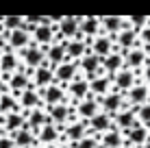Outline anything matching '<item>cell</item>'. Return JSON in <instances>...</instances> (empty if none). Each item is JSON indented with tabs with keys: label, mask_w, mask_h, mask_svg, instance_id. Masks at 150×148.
<instances>
[{
	"label": "cell",
	"mask_w": 150,
	"mask_h": 148,
	"mask_svg": "<svg viewBox=\"0 0 150 148\" xmlns=\"http://www.w3.org/2000/svg\"><path fill=\"white\" fill-rule=\"evenodd\" d=\"M18 57H20V61H22V68L28 70V72H35L37 68L46 65V55H44V50H41L35 42H30L28 48L20 50Z\"/></svg>",
	"instance_id": "1"
},
{
	"label": "cell",
	"mask_w": 150,
	"mask_h": 148,
	"mask_svg": "<svg viewBox=\"0 0 150 148\" xmlns=\"http://www.w3.org/2000/svg\"><path fill=\"white\" fill-rule=\"evenodd\" d=\"M46 113L52 118V122L57 126H61L63 129L65 124H70V122L76 120V109L74 105L70 103V100H65V103H59V105H52V107H44Z\"/></svg>",
	"instance_id": "2"
},
{
	"label": "cell",
	"mask_w": 150,
	"mask_h": 148,
	"mask_svg": "<svg viewBox=\"0 0 150 148\" xmlns=\"http://www.w3.org/2000/svg\"><path fill=\"white\" fill-rule=\"evenodd\" d=\"M122 135H124V144H122L124 148H142L148 142V129L139 120L131 126V129L122 131Z\"/></svg>",
	"instance_id": "3"
},
{
	"label": "cell",
	"mask_w": 150,
	"mask_h": 148,
	"mask_svg": "<svg viewBox=\"0 0 150 148\" xmlns=\"http://www.w3.org/2000/svg\"><path fill=\"white\" fill-rule=\"evenodd\" d=\"M98 105H100V111H105V113L109 115H115L120 113L122 109H126V98H124V94H120V91H109L107 96H102V98H98Z\"/></svg>",
	"instance_id": "4"
},
{
	"label": "cell",
	"mask_w": 150,
	"mask_h": 148,
	"mask_svg": "<svg viewBox=\"0 0 150 148\" xmlns=\"http://www.w3.org/2000/svg\"><path fill=\"white\" fill-rule=\"evenodd\" d=\"M65 94H68V100H70L72 105L85 100L87 96L91 94V91H89V81H87L83 74H79V76H76V79L68 85V87H65Z\"/></svg>",
	"instance_id": "5"
},
{
	"label": "cell",
	"mask_w": 150,
	"mask_h": 148,
	"mask_svg": "<svg viewBox=\"0 0 150 148\" xmlns=\"http://www.w3.org/2000/svg\"><path fill=\"white\" fill-rule=\"evenodd\" d=\"M122 55H124V65H126L128 70H133V72H137V76L142 79V70L146 68V63H148L146 50H144L142 46H135L133 50L122 52Z\"/></svg>",
	"instance_id": "6"
},
{
	"label": "cell",
	"mask_w": 150,
	"mask_h": 148,
	"mask_svg": "<svg viewBox=\"0 0 150 148\" xmlns=\"http://www.w3.org/2000/svg\"><path fill=\"white\" fill-rule=\"evenodd\" d=\"M137 81H142V79L137 76V72L124 68V70H120L117 74L111 76V89H113V91H120V94H126V91L131 89Z\"/></svg>",
	"instance_id": "7"
},
{
	"label": "cell",
	"mask_w": 150,
	"mask_h": 148,
	"mask_svg": "<svg viewBox=\"0 0 150 148\" xmlns=\"http://www.w3.org/2000/svg\"><path fill=\"white\" fill-rule=\"evenodd\" d=\"M124 98H126L128 107H144L146 103H150V87L144 81H137V83L124 94Z\"/></svg>",
	"instance_id": "8"
},
{
	"label": "cell",
	"mask_w": 150,
	"mask_h": 148,
	"mask_svg": "<svg viewBox=\"0 0 150 148\" xmlns=\"http://www.w3.org/2000/svg\"><path fill=\"white\" fill-rule=\"evenodd\" d=\"M79 74H81V72H79V65H76V61H70V59H68L65 63H61V65H57V68H54V83L61 85V87L65 89Z\"/></svg>",
	"instance_id": "9"
},
{
	"label": "cell",
	"mask_w": 150,
	"mask_h": 148,
	"mask_svg": "<svg viewBox=\"0 0 150 148\" xmlns=\"http://www.w3.org/2000/svg\"><path fill=\"white\" fill-rule=\"evenodd\" d=\"M113 42H115V48L120 50V52H128V50H133L135 46H139V33L135 28H131L128 22H126V28L120 30L117 35H113Z\"/></svg>",
	"instance_id": "10"
},
{
	"label": "cell",
	"mask_w": 150,
	"mask_h": 148,
	"mask_svg": "<svg viewBox=\"0 0 150 148\" xmlns=\"http://www.w3.org/2000/svg\"><path fill=\"white\" fill-rule=\"evenodd\" d=\"M2 79L7 81V87H9V91H11L13 96H20L24 89H28L30 85H33V81H30V76L24 72V68H20L18 72H13L9 76H2Z\"/></svg>",
	"instance_id": "11"
},
{
	"label": "cell",
	"mask_w": 150,
	"mask_h": 148,
	"mask_svg": "<svg viewBox=\"0 0 150 148\" xmlns=\"http://www.w3.org/2000/svg\"><path fill=\"white\" fill-rule=\"evenodd\" d=\"M85 135H89V126H87V122H81V120H74L61 129V140L68 142V144H74Z\"/></svg>",
	"instance_id": "12"
},
{
	"label": "cell",
	"mask_w": 150,
	"mask_h": 148,
	"mask_svg": "<svg viewBox=\"0 0 150 148\" xmlns=\"http://www.w3.org/2000/svg\"><path fill=\"white\" fill-rule=\"evenodd\" d=\"M74 109H76V120H81V122H89L94 115L100 111V105H98V98L94 94H89L85 100H81V103H76L74 105Z\"/></svg>",
	"instance_id": "13"
},
{
	"label": "cell",
	"mask_w": 150,
	"mask_h": 148,
	"mask_svg": "<svg viewBox=\"0 0 150 148\" xmlns=\"http://www.w3.org/2000/svg\"><path fill=\"white\" fill-rule=\"evenodd\" d=\"M89 44H91V39H85V37L65 39L63 46H65V55H68V59H70V61H79V59H83L87 52H89Z\"/></svg>",
	"instance_id": "14"
},
{
	"label": "cell",
	"mask_w": 150,
	"mask_h": 148,
	"mask_svg": "<svg viewBox=\"0 0 150 148\" xmlns=\"http://www.w3.org/2000/svg\"><path fill=\"white\" fill-rule=\"evenodd\" d=\"M39 96H41V105L44 107H52V105H59V103H65L68 100V94L61 85H48L44 89H37Z\"/></svg>",
	"instance_id": "15"
},
{
	"label": "cell",
	"mask_w": 150,
	"mask_h": 148,
	"mask_svg": "<svg viewBox=\"0 0 150 148\" xmlns=\"http://www.w3.org/2000/svg\"><path fill=\"white\" fill-rule=\"evenodd\" d=\"M81 18H83V15H63V20L57 24V33H59L63 39H76V37H81V35H79Z\"/></svg>",
	"instance_id": "16"
},
{
	"label": "cell",
	"mask_w": 150,
	"mask_h": 148,
	"mask_svg": "<svg viewBox=\"0 0 150 148\" xmlns=\"http://www.w3.org/2000/svg\"><path fill=\"white\" fill-rule=\"evenodd\" d=\"M89 50H91L94 55H98V57L105 59L107 55H111L113 50H117V48H115V42H113V35H105V33H100V35H96V37L91 39Z\"/></svg>",
	"instance_id": "17"
},
{
	"label": "cell",
	"mask_w": 150,
	"mask_h": 148,
	"mask_svg": "<svg viewBox=\"0 0 150 148\" xmlns=\"http://www.w3.org/2000/svg\"><path fill=\"white\" fill-rule=\"evenodd\" d=\"M87 126H89V133H91V135L100 137L102 133L111 131L115 124H113V115L105 113V111H98V113L94 115V118H91L89 122H87Z\"/></svg>",
	"instance_id": "18"
},
{
	"label": "cell",
	"mask_w": 150,
	"mask_h": 148,
	"mask_svg": "<svg viewBox=\"0 0 150 148\" xmlns=\"http://www.w3.org/2000/svg\"><path fill=\"white\" fill-rule=\"evenodd\" d=\"M102 28H100V18L98 15H83L81 18V24H79V35L85 39H94L96 35H100Z\"/></svg>",
	"instance_id": "19"
},
{
	"label": "cell",
	"mask_w": 150,
	"mask_h": 148,
	"mask_svg": "<svg viewBox=\"0 0 150 148\" xmlns=\"http://www.w3.org/2000/svg\"><path fill=\"white\" fill-rule=\"evenodd\" d=\"M59 140H61V126H57V124H46L37 131L39 146H52L54 148L59 144Z\"/></svg>",
	"instance_id": "20"
},
{
	"label": "cell",
	"mask_w": 150,
	"mask_h": 148,
	"mask_svg": "<svg viewBox=\"0 0 150 148\" xmlns=\"http://www.w3.org/2000/svg\"><path fill=\"white\" fill-rule=\"evenodd\" d=\"M30 42H33V35L26 33L24 28L20 30H13V33H9V39H7V48L11 50V52H20V50L28 48Z\"/></svg>",
	"instance_id": "21"
},
{
	"label": "cell",
	"mask_w": 150,
	"mask_h": 148,
	"mask_svg": "<svg viewBox=\"0 0 150 148\" xmlns=\"http://www.w3.org/2000/svg\"><path fill=\"white\" fill-rule=\"evenodd\" d=\"M0 122H2L4 135H11V133L22 129L26 118H24V111H11V113H7V115H0Z\"/></svg>",
	"instance_id": "22"
},
{
	"label": "cell",
	"mask_w": 150,
	"mask_h": 148,
	"mask_svg": "<svg viewBox=\"0 0 150 148\" xmlns=\"http://www.w3.org/2000/svg\"><path fill=\"white\" fill-rule=\"evenodd\" d=\"M124 68H126V65H124V55L120 50H113L111 55H107V57L102 59V72L109 76V79L113 74H117L120 70H124Z\"/></svg>",
	"instance_id": "23"
},
{
	"label": "cell",
	"mask_w": 150,
	"mask_h": 148,
	"mask_svg": "<svg viewBox=\"0 0 150 148\" xmlns=\"http://www.w3.org/2000/svg\"><path fill=\"white\" fill-rule=\"evenodd\" d=\"M137 111H139V107H126V109H122L120 113L113 115V124H115L120 131L131 129V126L137 122Z\"/></svg>",
	"instance_id": "24"
},
{
	"label": "cell",
	"mask_w": 150,
	"mask_h": 148,
	"mask_svg": "<svg viewBox=\"0 0 150 148\" xmlns=\"http://www.w3.org/2000/svg\"><path fill=\"white\" fill-rule=\"evenodd\" d=\"M100 28H102L105 35H117L120 30L126 28V18H120V15H102Z\"/></svg>",
	"instance_id": "25"
},
{
	"label": "cell",
	"mask_w": 150,
	"mask_h": 148,
	"mask_svg": "<svg viewBox=\"0 0 150 148\" xmlns=\"http://www.w3.org/2000/svg\"><path fill=\"white\" fill-rule=\"evenodd\" d=\"M65 42V39H63ZM63 42H59V44H50V48L46 50V63L50 65V68H57V65H61V63H65L68 61V55H65V46Z\"/></svg>",
	"instance_id": "26"
},
{
	"label": "cell",
	"mask_w": 150,
	"mask_h": 148,
	"mask_svg": "<svg viewBox=\"0 0 150 148\" xmlns=\"http://www.w3.org/2000/svg\"><path fill=\"white\" fill-rule=\"evenodd\" d=\"M30 81H33L35 89H44V87H48V85H54V70L46 63V65H41V68L35 70Z\"/></svg>",
	"instance_id": "27"
},
{
	"label": "cell",
	"mask_w": 150,
	"mask_h": 148,
	"mask_svg": "<svg viewBox=\"0 0 150 148\" xmlns=\"http://www.w3.org/2000/svg\"><path fill=\"white\" fill-rule=\"evenodd\" d=\"M18 100H20V107H22L24 111H30V109H37V107H44V105H41V96H39V91L35 89V85H30L28 89H24L22 94L18 96Z\"/></svg>",
	"instance_id": "28"
},
{
	"label": "cell",
	"mask_w": 150,
	"mask_h": 148,
	"mask_svg": "<svg viewBox=\"0 0 150 148\" xmlns=\"http://www.w3.org/2000/svg\"><path fill=\"white\" fill-rule=\"evenodd\" d=\"M20 68H22V61H20L18 52H11V50H7V52L0 55V72H2L4 76L18 72Z\"/></svg>",
	"instance_id": "29"
},
{
	"label": "cell",
	"mask_w": 150,
	"mask_h": 148,
	"mask_svg": "<svg viewBox=\"0 0 150 148\" xmlns=\"http://www.w3.org/2000/svg\"><path fill=\"white\" fill-rule=\"evenodd\" d=\"M54 35H57V24H52V26H37L33 33V42L39 48H44V46L54 44Z\"/></svg>",
	"instance_id": "30"
},
{
	"label": "cell",
	"mask_w": 150,
	"mask_h": 148,
	"mask_svg": "<svg viewBox=\"0 0 150 148\" xmlns=\"http://www.w3.org/2000/svg\"><path fill=\"white\" fill-rule=\"evenodd\" d=\"M89 91L96 96V98H102L111 91V79L107 74H96L94 79L89 81Z\"/></svg>",
	"instance_id": "31"
},
{
	"label": "cell",
	"mask_w": 150,
	"mask_h": 148,
	"mask_svg": "<svg viewBox=\"0 0 150 148\" xmlns=\"http://www.w3.org/2000/svg\"><path fill=\"white\" fill-rule=\"evenodd\" d=\"M98 142H100V148H122L124 135H122V131L117 129V126H113L111 131H107V133H102L98 137Z\"/></svg>",
	"instance_id": "32"
},
{
	"label": "cell",
	"mask_w": 150,
	"mask_h": 148,
	"mask_svg": "<svg viewBox=\"0 0 150 148\" xmlns=\"http://www.w3.org/2000/svg\"><path fill=\"white\" fill-rule=\"evenodd\" d=\"M24 28V18L22 15H7V18H0V30L4 33H13V30Z\"/></svg>",
	"instance_id": "33"
},
{
	"label": "cell",
	"mask_w": 150,
	"mask_h": 148,
	"mask_svg": "<svg viewBox=\"0 0 150 148\" xmlns=\"http://www.w3.org/2000/svg\"><path fill=\"white\" fill-rule=\"evenodd\" d=\"M70 148H100V142H98V137L96 135H85L83 140L79 142H74V144H68Z\"/></svg>",
	"instance_id": "34"
},
{
	"label": "cell",
	"mask_w": 150,
	"mask_h": 148,
	"mask_svg": "<svg viewBox=\"0 0 150 148\" xmlns=\"http://www.w3.org/2000/svg\"><path fill=\"white\" fill-rule=\"evenodd\" d=\"M126 22H128V26H131V28H135L137 33H139V30L150 22V15H128Z\"/></svg>",
	"instance_id": "35"
},
{
	"label": "cell",
	"mask_w": 150,
	"mask_h": 148,
	"mask_svg": "<svg viewBox=\"0 0 150 148\" xmlns=\"http://www.w3.org/2000/svg\"><path fill=\"white\" fill-rule=\"evenodd\" d=\"M137 120L142 122L144 126H150V103H146L144 107H139V111H137Z\"/></svg>",
	"instance_id": "36"
},
{
	"label": "cell",
	"mask_w": 150,
	"mask_h": 148,
	"mask_svg": "<svg viewBox=\"0 0 150 148\" xmlns=\"http://www.w3.org/2000/svg\"><path fill=\"white\" fill-rule=\"evenodd\" d=\"M139 46H142V48H148L150 46V22L139 30Z\"/></svg>",
	"instance_id": "37"
},
{
	"label": "cell",
	"mask_w": 150,
	"mask_h": 148,
	"mask_svg": "<svg viewBox=\"0 0 150 148\" xmlns=\"http://www.w3.org/2000/svg\"><path fill=\"white\" fill-rule=\"evenodd\" d=\"M0 148H15V142L11 135H0Z\"/></svg>",
	"instance_id": "38"
},
{
	"label": "cell",
	"mask_w": 150,
	"mask_h": 148,
	"mask_svg": "<svg viewBox=\"0 0 150 148\" xmlns=\"http://www.w3.org/2000/svg\"><path fill=\"white\" fill-rule=\"evenodd\" d=\"M7 39H9V33H4V30H0V55L7 52Z\"/></svg>",
	"instance_id": "39"
},
{
	"label": "cell",
	"mask_w": 150,
	"mask_h": 148,
	"mask_svg": "<svg viewBox=\"0 0 150 148\" xmlns=\"http://www.w3.org/2000/svg\"><path fill=\"white\" fill-rule=\"evenodd\" d=\"M142 81H144V83H146L148 87H150V61L146 63V68L142 70Z\"/></svg>",
	"instance_id": "40"
},
{
	"label": "cell",
	"mask_w": 150,
	"mask_h": 148,
	"mask_svg": "<svg viewBox=\"0 0 150 148\" xmlns=\"http://www.w3.org/2000/svg\"><path fill=\"white\" fill-rule=\"evenodd\" d=\"M7 91H9V87H7V81H4L2 76H0V96H2V94H7Z\"/></svg>",
	"instance_id": "41"
},
{
	"label": "cell",
	"mask_w": 150,
	"mask_h": 148,
	"mask_svg": "<svg viewBox=\"0 0 150 148\" xmlns=\"http://www.w3.org/2000/svg\"><path fill=\"white\" fill-rule=\"evenodd\" d=\"M144 50H146V55H148V61H150V46H148V48H144Z\"/></svg>",
	"instance_id": "42"
},
{
	"label": "cell",
	"mask_w": 150,
	"mask_h": 148,
	"mask_svg": "<svg viewBox=\"0 0 150 148\" xmlns=\"http://www.w3.org/2000/svg\"><path fill=\"white\" fill-rule=\"evenodd\" d=\"M54 148H70L68 144H61V146H54Z\"/></svg>",
	"instance_id": "43"
},
{
	"label": "cell",
	"mask_w": 150,
	"mask_h": 148,
	"mask_svg": "<svg viewBox=\"0 0 150 148\" xmlns=\"http://www.w3.org/2000/svg\"><path fill=\"white\" fill-rule=\"evenodd\" d=\"M148 142H150V126H148Z\"/></svg>",
	"instance_id": "44"
},
{
	"label": "cell",
	"mask_w": 150,
	"mask_h": 148,
	"mask_svg": "<svg viewBox=\"0 0 150 148\" xmlns=\"http://www.w3.org/2000/svg\"><path fill=\"white\" fill-rule=\"evenodd\" d=\"M0 133H2V122H0Z\"/></svg>",
	"instance_id": "45"
},
{
	"label": "cell",
	"mask_w": 150,
	"mask_h": 148,
	"mask_svg": "<svg viewBox=\"0 0 150 148\" xmlns=\"http://www.w3.org/2000/svg\"><path fill=\"white\" fill-rule=\"evenodd\" d=\"M35 148H41V146H35Z\"/></svg>",
	"instance_id": "46"
},
{
	"label": "cell",
	"mask_w": 150,
	"mask_h": 148,
	"mask_svg": "<svg viewBox=\"0 0 150 148\" xmlns=\"http://www.w3.org/2000/svg\"><path fill=\"white\" fill-rule=\"evenodd\" d=\"M122 148H124V146H122Z\"/></svg>",
	"instance_id": "47"
}]
</instances>
